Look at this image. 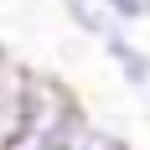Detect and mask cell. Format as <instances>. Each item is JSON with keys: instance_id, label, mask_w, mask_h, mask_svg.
I'll list each match as a JSON object with an SVG mask.
<instances>
[{"instance_id": "obj_1", "label": "cell", "mask_w": 150, "mask_h": 150, "mask_svg": "<svg viewBox=\"0 0 150 150\" xmlns=\"http://www.w3.org/2000/svg\"><path fill=\"white\" fill-rule=\"evenodd\" d=\"M93 124V114L73 98V88L52 83L47 73H36V98H31V124L11 150H73L78 135Z\"/></svg>"}, {"instance_id": "obj_2", "label": "cell", "mask_w": 150, "mask_h": 150, "mask_svg": "<svg viewBox=\"0 0 150 150\" xmlns=\"http://www.w3.org/2000/svg\"><path fill=\"white\" fill-rule=\"evenodd\" d=\"M31 98H36V73L0 47V150H11L31 124Z\"/></svg>"}, {"instance_id": "obj_3", "label": "cell", "mask_w": 150, "mask_h": 150, "mask_svg": "<svg viewBox=\"0 0 150 150\" xmlns=\"http://www.w3.org/2000/svg\"><path fill=\"white\" fill-rule=\"evenodd\" d=\"M98 47H104V57L119 67L124 88H135V93H145V88H150V52H145V47H140L124 26H119V31H109Z\"/></svg>"}, {"instance_id": "obj_4", "label": "cell", "mask_w": 150, "mask_h": 150, "mask_svg": "<svg viewBox=\"0 0 150 150\" xmlns=\"http://www.w3.org/2000/svg\"><path fill=\"white\" fill-rule=\"evenodd\" d=\"M57 5H62V16H67L83 36H93V42H104L109 31H119V21L104 11V0H57Z\"/></svg>"}, {"instance_id": "obj_5", "label": "cell", "mask_w": 150, "mask_h": 150, "mask_svg": "<svg viewBox=\"0 0 150 150\" xmlns=\"http://www.w3.org/2000/svg\"><path fill=\"white\" fill-rule=\"evenodd\" d=\"M73 150H135V145H129L114 124H98V119H93L88 129L78 135V145H73Z\"/></svg>"}, {"instance_id": "obj_6", "label": "cell", "mask_w": 150, "mask_h": 150, "mask_svg": "<svg viewBox=\"0 0 150 150\" xmlns=\"http://www.w3.org/2000/svg\"><path fill=\"white\" fill-rule=\"evenodd\" d=\"M104 11L114 16V21H119L124 31H129V26H140V21H145V11H140V0H104Z\"/></svg>"}, {"instance_id": "obj_7", "label": "cell", "mask_w": 150, "mask_h": 150, "mask_svg": "<svg viewBox=\"0 0 150 150\" xmlns=\"http://www.w3.org/2000/svg\"><path fill=\"white\" fill-rule=\"evenodd\" d=\"M140 11H145V21H150V0H140Z\"/></svg>"}]
</instances>
